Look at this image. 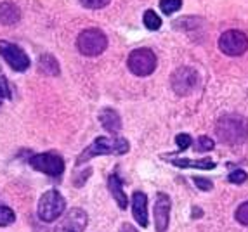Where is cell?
<instances>
[{
	"instance_id": "6da1fadb",
	"label": "cell",
	"mask_w": 248,
	"mask_h": 232,
	"mask_svg": "<svg viewBox=\"0 0 248 232\" xmlns=\"http://www.w3.org/2000/svg\"><path fill=\"white\" fill-rule=\"evenodd\" d=\"M215 135L228 145H240L248 139V121L241 115L228 113L215 123Z\"/></svg>"
},
{
	"instance_id": "7a4b0ae2",
	"label": "cell",
	"mask_w": 248,
	"mask_h": 232,
	"mask_svg": "<svg viewBox=\"0 0 248 232\" xmlns=\"http://www.w3.org/2000/svg\"><path fill=\"white\" fill-rule=\"evenodd\" d=\"M128 141L124 137L118 139H108V137H97L94 139L87 149H83L77 160V166L83 165L85 161L92 160L94 156H106V154H125L128 151Z\"/></svg>"
},
{
	"instance_id": "3957f363",
	"label": "cell",
	"mask_w": 248,
	"mask_h": 232,
	"mask_svg": "<svg viewBox=\"0 0 248 232\" xmlns=\"http://www.w3.org/2000/svg\"><path fill=\"white\" fill-rule=\"evenodd\" d=\"M64 210H66V201L54 189L44 192L40 201H38V218L42 222H47V224L56 222L64 213Z\"/></svg>"
},
{
	"instance_id": "277c9868",
	"label": "cell",
	"mask_w": 248,
	"mask_h": 232,
	"mask_svg": "<svg viewBox=\"0 0 248 232\" xmlns=\"http://www.w3.org/2000/svg\"><path fill=\"white\" fill-rule=\"evenodd\" d=\"M77 47L83 56L87 58H94V56L103 54L108 47V38L106 35L97 28H89L83 29L82 33L77 38Z\"/></svg>"
},
{
	"instance_id": "5b68a950",
	"label": "cell",
	"mask_w": 248,
	"mask_h": 232,
	"mask_svg": "<svg viewBox=\"0 0 248 232\" xmlns=\"http://www.w3.org/2000/svg\"><path fill=\"white\" fill-rule=\"evenodd\" d=\"M198 83H200L198 73L189 66L177 68V70L172 73V78H170L172 90L181 97L191 96V94L198 88Z\"/></svg>"
},
{
	"instance_id": "8992f818",
	"label": "cell",
	"mask_w": 248,
	"mask_h": 232,
	"mask_svg": "<svg viewBox=\"0 0 248 232\" xmlns=\"http://www.w3.org/2000/svg\"><path fill=\"white\" fill-rule=\"evenodd\" d=\"M127 64L136 76H149L156 70V56L151 49L141 47L130 52Z\"/></svg>"
},
{
	"instance_id": "52a82bcc",
	"label": "cell",
	"mask_w": 248,
	"mask_h": 232,
	"mask_svg": "<svg viewBox=\"0 0 248 232\" xmlns=\"http://www.w3.org/2000/svg\"><path fill=\"white\" fill-rule=\"evenodd\" d=\"M219 49L226 56L238 58L243 56L248 49V37L240 29H228L219 38Z\"/></svg>"
},
{
	"instance_id": "ba28073f",
	"label": "cell",
	"mask_w": 248,
	"mask_h": 232,
	"mask_svg": "<svg viewBox=\"0 0 248 232\" xmlns=\"http://www.w3.org/2000/svg\"><path fill=\"white\" fill-rule=\"evenodd\" d=\"M30 165L35 170L44 172L50 177H59L64 172V161L58 153H40L30 158Z\"/></svg>"
},
{
	"instance_id": "9c48e42d",
	"label": "cell",
	"mask_w": 248,
	"mask_h": 232,
	"mask_svg": "<svg viewBox=\"0 0 248 232\" xmlns=\"http://www.w3.org/2000/svg\"><path fill=\"white\" fill-rule=\"evenodd\" d=\"M0 56L17 73H25L30 68V58L26 56L25 50L7 40H0Z\"/></svg>"
},
{
	"instance_id": "30bf717a",
	"label": "cell",
	"mask_w": 248,
	"mask_h": 232,
	"mask_svg": "<svg viewBox=\"0 0 248 232\" xmlns=\"http://www.w3.org/2000/svg\"><path fill=\"white\" fill-rule=\"evenodd\" d=\"M170 198L165 192H158L156 199H155V227L156 232H165L169 229V220H170Z\"/></svg>"
},
{
	"instance_id": "8fae6325",
	"label": "cell",
	"mask_w": 248,
	"mask_h": 232,
	"mask_svg": "<svg viewBox=\"0 0 248 232\" xmlns=\"http://www.w3.org/2000/svg\"><path fill=\"white\" fill-rule=\"evenodd\" d=\"M132 215L141 227H148V196L137 191L132 196Z\"/></svg>"
},
{
	"instance_id": "7c38bea8",
	"label": "cell",
	"mask_w": 248,
	"mask_h": 232,
	"mask_svg": "<svg viewBox=\"0 0 248 232\" xmlns=\"http://www.w3.org/2000/svg\"><path fill=\"white\" fill-rule=\"evenodd\" d=\"M62 227L66 229L68 232H82L87 227V213L80 210V208H73L64 218Z\"/></svg>"
},
{
	"instance_id": "4fadbf2b",
	"label": "cell",
	"mask_w": 248,
	"mask_h": 232,
	"mask_svg": "<svg viewBox=\"0 0 248 232\" xmlns=\"http://www.w3.org/2000/svg\"><path fill=\"white\" fill-rule=\"evenodd\" d=\"M108 187H109V192H111L113 199L116 201L118 208L127 210L128 199H127V194L124 192V182L120 180V177H118L116 174L109 175V177H108Z\"/></svg>"
},
{
	"instance_id": "5bb4252c",
	"label": "cell",
	"mask_w": 248,
	"mask_h": 232,
	"mask_svg": "<svg viewBox=\"0 0 248 232\" xmlns=\"http://www.w3.org/2000/svg\"><path fill=\"white\" fill-rule=\"evenodd\" d=\"M99 123L103 125V129L108 130L109 133H118L122 130V118L120 115L111 108H104L99 113Z\"/></svg>"
},
{
	"instance_id": "9a60e30c",
	"label": "cell",
	"mask_w": 248,
	"mask_h": 232,
	"mask_svg": "<svg viewBox=\"0 0 248 232\" xmlns=\"http://www.w3.org/2000/svg\"><path fill=\"white\" fill-rule=\"evenodd\" d=\"M21 19V11L14 2H0V25L13 26L16 23H19Z\"/></svg>"
},
{
	"instance_id": "2e32d148",
	"label": "cell",
	"mask_w": 248,
	"mask_h": 232,
	"mask_svg": "<svg viewBox=\"0 0 248 232\" xmlns=\"http://www.w3.org/2000/svg\"><path fill=\"white\" fill-rule=\"evenodd\" d=\"M170 163L179 168H198V170H214L217 163L210 158H202V160H187V158H175L170 160Z\"/></svg>"
},
{
	"instance_id": "e0dca14e",
	"label": "cell",
	"mask_w": 248,
	"mask_h": 232,
	"mask_svg": "<svg viewBox=\"0 0 248 232\" xmlns=\"http://www.w3.org/2000/svg\"><path fill=\"white\" fill-rule=\"evenodd\" d=\"M38 70L40 73H46L50 76H58L59 75V64L56 61V58L50 54H42L38 59Z\"/></svg>"
},
{
	"instance_id": "ac0fdd59",
	"label": "cell",
	"mask_w": 248,
	"mask_h": 232,
	"mask_svg": "<svg viewBox=\"0 0 248 232\" xmlns=\"http://www.w3.org/2000/svg\"><path fill=\"white\" fill-rule=\"evenodd\" d=\"M142 23H144V26L148 29H151V31H156V29L161 28V17L158 16L155 11H146L144 16H142Z\"/></svg>"
},
{
	"instance_id": "d6986e66",
	"label": "cell",
	"mask_w": 248,
	"mask_h": 232,
	"mask_svg": "<svg viewBox=\"0 0 248 232\" xmlns=\"http://www.w3.org/2000/svg\"><path fill=\"white\" fill-rule=\"evenodd\" d=\"M16 220V213L11 210L9 206H0V227H7V225L14 224Z\"/></svg>"
},
{
	"instance_id": "ffe728a7",
	"label": "cell",
	"mask_w": 248,
	"mask_h": 232,
	"mask_svg": "<svg viewBox=\"0 0 248 232\" xmlns=\"http://www.w3.org/2000/svg\"><path fill=\"white\" fill-rule=\"evenodd\" d=\"M182 7V0H160V9L163 14H174Z\"/></svg>"
},
{
	"instance_id": "44dd1931",
	"label": "cell",
	"mask_w": 248,
	"mask_h": 232,
	"mask_svg": "<svg viewBox=\"0 0 248 232\" xmlns=\"http://www.w3.org/2000/svg\"><path fill=\"white\" fill-rule=\"evenodd\" d=\"M214 147H215V142L207 135H202L195 144V149L200 151V153H207V151H212Z\"/></svg>"
},
{
	"instance_id": "7402d4cb",
	"label": "cell",
	"mask_w": 248,
	"mask_h": 232,
	"mask_svg": "<svg viewBox=\"0 0 248 232\" xmlns=\"http://www.w3.org/2000/svg\"><path fill=\"white\" fill-rule=\"evenodd\" d=\"M234 218L238 220V224L247 225L248 227V201H245L243 204L238 206V210H236V213H234Z\"/></svg>"
},
{
	"instance_id": "603a6c76",
	"label": "cell",
	"mask_w": 248,
	"mask_h": 232,
	"mask_svg": "<svg viewBox=\"0 0 248 232\" xmlns=\"http://www.w3.org/2000/svg\"><path fill=\"white\" fill-rule=\"evenodd\" d=\"M228 180L231 184H243V182H247L248 180V174L245 170H234V172H231L229 174V177H228Z\"/></svg>"
},
{
	"instance_id": "cb8c5ba5",
	"label": "cell",
	"mask_w": 248,
	"mask_h": 232,
	"mask_svg": "<svg viewBox=\"0 0 248 232\" xmlns=\"http://www.w3.org/2000/svg\"><path fill=\"white\" fill-rule=\"evenodd\" d=\"M175 144H177V147L181 151L187 149L191 144H193V141H191V137L187 135V133H179L177 137H175Z\"/></svg>"
},
{
	"instance_id": "d4e9b609",
	"label": "cell",
	"mask_w": 248,
	"mask_h": 232,
	"mask_svg": "<svg viewBox=\"0 0 248 232\" xmlns=\"http://www.w3.org/2000/svg\"><path fill=\"white\" fill-rule=\"evenodd\" d=\"M80 4L87 9H103L109 4V0H80Z\"/></svg>"
},
{
	"instance_id": "484cf974",
	"label": "cell",
	"mask_w": 248,
	"mask_h": 232,
	"mask_svg": "<svg viewBox=\"0 0 248 232\" xmlns=\"http://www.w3.org/2000/svg\"><path fill=\"white\" fill-rule=\"evenodd\" d=\"M0 97H2V99H11V97H13L11 88H9V82L4 75L0 76Z\"/></svg>"
},
{
	"instance_id": "4316f807",
	"label": "cell",
	"mask_w": 248,
	"mask_h": 232,
	"mask_svg": "<svg viewBox=\"0 0 248 232\" xmlns=\"http://www.w3.org/2000/svg\"><path fill=\"white\" fill-rule=\"evenodd\" d=\"M193 182H195V186L198 187V189H202V191H212V189H214V184H212L208 178L195 177L193 178Z\"/></svg>"
},
{
	"instance_id": "83f0119b",
	"label": "cell",
	"mask_w": 248,
	"mask_h": 232,
	"mask_svg": "<svg viewBox=\"0 0 248 232\" xmlns=\"http://www.w3.org/2000/svg\"><path fill=\"white\" fill-rule=\"evenodd\" d=\"M120 232H139V231H137L136 227H132L130 224H124L120 227Z\"/></svg>"
},
{
	"instance_id": "f1b7e54d",
	"label": "cell",
	"mask_w": 248,
	"mask_h": 232,
	"mask_svg": "<svg viewBox=\"0 0 248 232\" xmlns=\"http://www.w3.org/2000/svg\"><path fill=\"white\" fill-rule=\"evenodd\" d=\"M193 210H195V212H193V217H202V212H200V208H193Z\"/></svg>"
},
{
	"instance_id": "f546056e",
	"label": "cell",
	"mask_w": 248,
	"mask_h": 232,
	"mask_svg": "<svg viewBox=\"0 0 248 232\" xmlns=\"http://www.w3.org/2000/svg\"><path fill=\"white\" fill-rule=\"evenodd\" d=\"M0 104H2V97H0Z\"/></svg>"
}]
</instances>
